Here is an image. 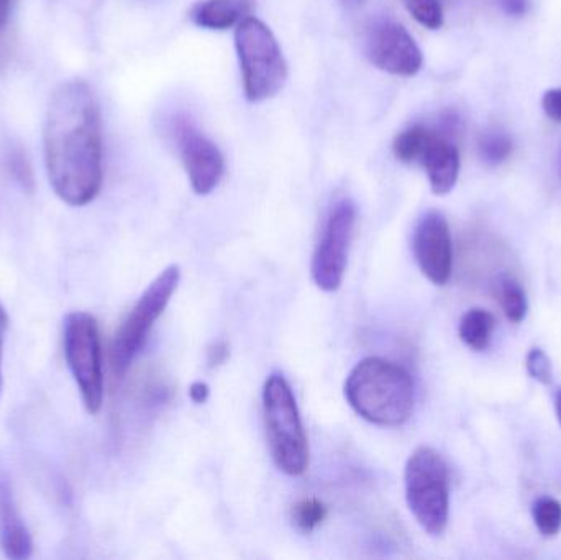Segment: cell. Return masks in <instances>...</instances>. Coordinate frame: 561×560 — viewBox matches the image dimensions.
Returning a JSON list of instances; mask_svg holds the SVG:
<instances>
[{
  "instance_id": "cell-4",
  "label": "cell",
  "mask_w": 561,
  "mask_h": 560,
  "mask_svg": "<svg viewBox=\"0 0 561 560\" xmlns=\"http://www.w3.org/2000/svg\"><path fill=\"white\" fill-rule=\"evenodd\" d=\"M236 48L247 99L259 104L278 95L286 84L287 65L272 28L249 16L237 25Z\"/></svg>"
},
{
  "instance_id": "cell-20",
  "label": "cell",
  "mask_w": 561,
  "mask_h": 560,
  "mask_svg": "<svg viewBox=\"0 0 561 560\" xmlns=\"http://www.w3.org/2000/svg\"><path fill=\"white\" fill-rule=\"evenodd\" d=\"M327 518V506L320 500H300L293 508V522L302 533H312Z\"/></svg>"
},
{
  "instance_id": "cell-8",
  "label": "cell",
  "mask_w": 561,
  "mask_h": 560,
  "mask_svg": "<svg viewBox=\"0 0 561 560\" xmlns=\"http://www.w3.org/2000/svg\"><path fill=\"white\" fill-rule=\"evenodd\" d=\"M355 222L356 207L353 201L348 197L336 201L327 216L310 265L313 283L322 292L333 293L342 285Z\"/></svg>"
},
{
  "instance_id": "cell-15",
  "label": "cell",
  "mask_w": 561,
  "mask_h": 560,
  "mask_svg": "<svg viewBox=\"0 0 561 560\" xmlns=\"http://www.w3.org/2000/svg\"><path fill=\"white\" fill-rule=\"evenodd\" d=\"M496 321L491 312L484 309H471L461 318L458 334L461 342L471 351H486L490 347L491 339H493Z\"/></svg>"
},
{
  "instance_id": "cell-2",
  "label": "cell",
  "mask_w": 561,
  "mask_h": 560,
  "mask_svg": "<svg viewBox=\"0 0 561 560\" xmlns=\"http://www.w3.org/2000/svg\"><path fill=\"white\" fill-rule=\"evenodd\" d=\"M345 398L358 416L382 427H399L414 411V381L401 365L363 358L345 381Z\"/></svg>"
},
{
  "instance_id": "cell-29",
  "label": "cell",
  "mask_w": 561,
  "mask_h": 560,
  "mask_svg": "<svg viewBox=\"0 0 561 560\" xmlns=\"http://www.w3.org/2000/svg\"><path fill=\"white\" fill-rule=\"evenodd\" d=\"M13 0H0V30L7 25L10 19V10H12Z\"/></svg>"
},
{
  "instance_id": "cell-14",
  "label": "cell",
  "mask_w": 561,
  "mask_h": 560,
  "mask_svg": "<svg viewBox=\"0 0 561 560\" xmlns=\"http://www.w3.org/2000/svg\"><path fill=\"white\" fill-rule=\"evenodd\" d=\"M253 0H204L194 7L193 20L207 30H229L249 19Z\"/></svg>"
},
{
  "instance_id": "cell-19",
  "label": "cell",
  "mask_w": 561,
  "mask_h": 560,
  "mask_svg": "<svg viewBox=\"0 0 561 560\" xmlns=\"http://www.w3.org/2000/svg\"><path fill=\"white\" fill-rule=\"evenodd\" d=\"M534 523L540 535L546 538H556L561 532V503L559 500L543 496L534 503Z\"/></svg>"
},
{
  "instance_id": "cell-1",
  "label": "cell",
  "mask_w": 561,
  "mask_h": 560,
  "mask_svg": "<svg viewBox=\"0 0 561 560\" xmlns=\"http://www.w3.org/2000/svg\"><path fill=\"white\" fill-rule=\"evenodd\" d=\"M43 145L56 196L75 207L92 203L101 193L104 151L101 108L88 82L72 79L53 92Z\"/></svg>"
},
{
  "instance_id": "cell-26",
  "label": "cell",
  "mask_w": 561,
  "mask_h": 560,
  "mask_svg": "<svg viewBox=\"0 0 561 560\" xmlns=\"http://www.w3.org/2000/svg\"><path fill=\"white\" fill-rule=\"evenodd\" d=\"M500 3L504 12L514 16L524 15L527 10V0H500Z\"/></svg>"
},
{
  "instance_id": "cell-6",
  "label": "cell",
  "mask_w": 561,
  "mask_h": 560,
  "mask_svg": "<svg viewBox=\"0 0 561 560\" xmlns=\"http://www.w3.org/2000/svg\"><path fill=\"white\" fill-rule=\"evenodd\" d=\"M180 279V266L170 265L145 289L144 295L115 334L114 345H112V367L115 374L122 377L130 368L135 357L140 354L141 348L147 344L151 328L163 315L171 296L176 292Z\"/></svg>"
},
{
  "instance_id": "cell-21",
  "label": "cell",
  "mask_w": 561,
  "mask_h": 560,
  "mask_svg": "<svg viewBox=\"0 0 561 560\" xmlns=\"http://www.w3.org/2000/svg\"><path fill=\"white\" fill-rule=\"evenodd\" d=\"M409 13L428 30H438L444 25V9L440 0H404Z\"/></svg>"
},
{
  "instance_id": "cell-27",
  "label": "cell",
  "mask_w": 561,
  "mask_h": 560,
  "mask_svg": "<svg viewBox=\"0 0 561 560\" xmlns=\"http://www.w3.org/2000/svg\"><path fill=\"white\" fill-rule=\"evenodd\" d=\"M7 328H9V316L5 309L0 305V393H2V351L3 341H5Z\"/></svg>"
},
{
  "instance_id": "cell-24",
  "label": "cell",
  "mask_w": 561,
  "mask_h": 560,
  "mask_svg": "<svg viewBox=\"0 0 561 560\" xmlns=\"http://www.w3.org/2000/svg\"><path fill=\"white\" fill-rule=\"evenodd\" d=\"M542 108L547 117L561 124V88L550 89L543 94Z\"/></svg>"
},
{
  "instance_id": "cell-31",
  "label": "cell",
  "mask_w": 561,
  "mask_h": 560,
  "mask_svg": "<svg viewBox=\"0 0 561 560\" xmlns=\"http://www.w3.org/2000/svg\"><path fill=\"white\" fill-rule=\"evenodd\" d=\"M556 413H557V420H559V423L561 426V390L557 391V395H556Z\"/></svg>"
},
{
  "instance_id": "cell-13",
  "label": "cell",
  "mask_w": 561,
  "mask_h": 560,
  "mask_svg": "<svg viewBox=\"0 0 561 560\" xmlns=\"http://www.w3.org/2000/svg\"><path fill=\"white\" fill-rule=\"evenodd\" d=\"M0 546L7 558L13 560L28 559L33 552L32 538L5 479H0Z\"/></svg>"
},
{
  "instance_id": "cell-16",
  "label": "cell",
  "mask_w": 561,
  "mask_h": 560,
  "mask_svg": "<svg viewBox=\"0 0 561 560\" xmlns=\"http://www.w3.org/2000/svg\"><path fill=\"white\" fill-rule=\"evenodd\" d=\"M428 134H431V127L424 124L411 125V127L402 130L396 137L394 144H392L394 157L402 161V163H415V161H419Z\"/></svg>"
},
{
  "instance_id": "cell-9",
  "label": "cell",
  "mask_w": 561,
  "mask_h": 560,
  "mask_svg": "<svg viewBox=\"0 0 561 560\" xmlns=\"http://www.w3.org/2000/svg\"><path fill=\"white\" fill-rule=\"evenodd\" d=\"M171 135L194 193L199 196L213 193L226 174L222 151L187 117L174 118Z\"/></svg>"
},
{
  "instance_id": "cell-30",
  "label": "cell",
  "mask_w": 561,
  "mask_h": 560,
  "mask_svg": "<svg viewBox=\"0 0 561 560\" xmlns=\"http://www.w3.org/2000/svg\"><path fill=\"white\" fill-rule=\"evenodd\" d=\"M340 2H342V5L345 7V9L356 10L359 9V7L365 5L366 0H340Z\"/></svg>"
},
{
  "instance_id": "cell-18",
  "label": "cell",
  "mask_w": 561,
  "mask_h": 560,
  "mask_svg": "<svg viewBox=\"0 0 561 560\" xmlns=\"http://www.w3.org/2000/svg\"><path fill=\"white\" fill-rule=\"evenodd\" d=\"M478 150H480V157L483 158L484 163L497 167L513 153V140L506 132L493 128V130L484 132L481 135Z\"/></svg>"
},
{
  "instance_id": "cell-25",
  "label": "cell",
  "mask_w": 561,
  "mask_h": 560,
  "mask_svg": "<svg viewBox=\"0 0 561 560\" xmlns=\"http://www.w3.org/2000/svg\"><path fill=\"white\" fill-rule=\"evenodd\" d=\"M227 355H229V347H227L226 342H217L207 352V362H209L210 367H216V365L226 362Z\"/></svg>"
},
{
  "instance_id": "cell-28",
  "label": "cell",
  "mask_w": 561,
  "mask_h": 560,
  "mask_svg": "<svg viewBox=\"0 0 561 560\" xmlns=\"http://www.w3.org/2000/svg\"><path fill=\"white\" fill-rule=\"evenodd\" d=\"M190 397L194 403H204L209 398V387L203 381H196V384L191 385Z\"/></svg>"
},
{
  "instance_id": "cell-10",
  "label": "cell",
  "mask_w": 561,
  "mask_h": 560,
  "mask_svg": "<svg viewBox=\"0 0 561 560\" xmlns=\"http://www.w3.org/2000/svg\"><path fill=\"white\" fill-rule=\"evenodd\" d=\"M365 52L373 66L389 75L411 78L424 65V55L411 33L394 20L379 19L369 25Z\"/></svg>"
},
{
  "instance_id": "cell-32",
  "label": "cell",
  "mask_w": 561,
  "mask_h": 560,
  "mask_svg": "<svg viewBox=\"0 0 561 560\" xmlns=\"http://www.w3.org/2000/svg\"><path fill=\"white\" fill-rule=\"evenodd\" d=\"M560 176H561V155H560Z\"/></svg>"
},
{
  "instance_id": "cell-22",
  "label": "cell",
  "mask_w": 561,
  "mask_h": 560,
  "mask_svg": "<svg viewBox=\"0 0 561 560\" xmlns=\"http://www.w3.org/2000/svg\"><path fill=\"white\" fill-rule=\"evenodd\" d=\"M526 368L534 380L542 385H550L553 381L552 362L542 348H533L527 354Z\"/></svg>"
},
{
  "instance_id": "cell-12",
  "label": "cell",
  "mask_w": 561,
  "mask_h": 560,
  "mask_svg": "<svg viewBox=\"0 0 561 560\" xmlns=\"http://www.w3.org/2000/svg\"><path fill=\"white\" fill-rule=\"evenodd\" d=\"M419 163L424 167L434 194L445 196L451 193L460 174V151L450 135L431 128Z\"/></svg>"
},
{
  "instance_id": "cell-3",
  "label": "cell",
  "mask_w": 561,
  "mask_h": 560,
  "mask_svg": "<svg viewBox=\"0 0 561 560\" xmlns=\"http://www.w3.org/2000/svg\"><path fill=\"white\" fill-rule=\"evenodd\" d=\"M263 414L273 460L280 472L299 477L309 467V444L286 378L270 375L263 388Z\"/></svg>"
},
{
  "instance_id": "cell-23",
  "label": "cell",
  "mask_w": 561,
  "mask_h": 560,
  "mask_svg": "<svg viewBox=\"0 0 561 560\" xmlns=\"http://www.w3.org/2000/svg\"><path fill=\"white\" fill-rule=\"evenodd\" d=\"M9 168L10 173L15 178L16 183L23 187V190H32L33 187V171L30 167L28 158H26L25 151L20 147L12 148L9 153Z\"/></svg>"
},
{
  "instance_id": "cell-11",
  "label": "cell",
  "mask_w": 561,
  "mask_h": 560,
  "mask_svg": "<svg viewBox=\"0 0 561 560\" xmlns=\"http://www.w3.org/2000/svg\"><path fill=\"white\" fill-rule=\"evenodd\" d=\"M415 262L428 282L447 285L454 272V242L444 214L428 210L415 226L412 237Z\"/></svg>"
},
{
  "instance_id": "cell-7",
  "label": "cell",
  "mask_w": 561,
  "mask_h": 560,
  "mask_svg": "<svg viewBox=\"0 0 561 560\" xmlns=\"http://www.w3.org/2000/svg\"><path fill=\"white\" fill-rule=\"evenodd\" d=\"M65 355L85 410L98 414L104 403V368L98 321L88 312L66 318Z\"/></svg>"
},
{
  "instance_id": "cell-5",
  "label": "cell",
  "mask_w": 561,
  "mask_h": 560,
  "mask_svg": "<svg viewBox=\"0 0 561 560\" xmlns=\"http://www.w3.org/2000/svg\"><path fill=\"white\" fill-rule=\"evenodd\" d=\"M405 500L415 522L428 536L444 535L450 515V477L437 450L419 447L404 470Z\"/></svg>"
},
{
  "instance_id": "cell-17",
  "label": "cell",
  "mask_w": 561,
  "mask_h": 560,
  "mask_svg": "<svg viewBox=\"0 0 561 560\" xmlns=\"http://www.w3.org/2000/svg\"><path fill=\"white\" fill-rule=\"evenodd\" d=\"M497 296H500L501 308H503L504 315L510 321L519 324L526 319L529 302H527L526 292L519 283L514 282L513 278H504L500 283Z\"/></svg>"
}]
</instances>
